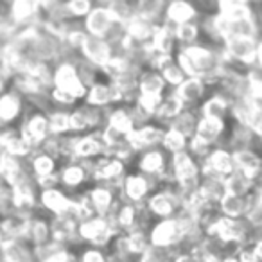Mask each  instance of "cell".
I'll list each match as a JSON object with an SVG mask.
<instances>
[{
	"instance_id": "41",
	"label": "cell",
	"mask_w": 262,
	"mask_h": 262,
	"mask_svg": "<svg viewBox=\"0 0 262 262\" xmlns=\"http://www.w3.org/2000/svg\"><path fill=\"white\" fill-rule=\"evenodd\" d=\"M187 144H189V140H187L180 131L172 129V127H167L160 146L164 147V151L171 153V157H172V155H178V153H182V151H187Z\"/></svg>"
},
{
	"instance_id": "34",
	"label": "cell",
	"mask_w": 262,
	"mask_h": 262,
	"mask_svg": "<svg viewBox=\"0 0 262 262\" xmlns=\"http://www.w3.org/2000/svg\"><path fill=\"white\" fill-rule=\"evenodd\" d=\"M29 165L31 171H33L34 178H43V176H52L58 174V160L52 158L51 155L43 153V151H38L33 157L29 158Z\"/></svg>"
},
{
	"instance_id": "50",
	"label": "cell",
	"mask_w": 262,
	"mask_h": 262,
	"mask_svg": "<svg viewBox=\"0 0 262 262\" xmlns=\"http://www.w3.org/2000/svg\"><path fill=\"white\" fill-rule=\"evenodd\" d=\"M8 79H9V74L6 72V69L2 67V63H0V94L4 92V88H6V83H8Z\"/></svg>"
},
{
	"instance_id": "31",
	"label": "cell",
	"mask_w": 262,
	"mask_h": 262,
	"mask_svg": "<svg viewBox=\"0 0 262 262\" xmlns=\"http://www.w3.org/2000/svg\"><path fill=\"white\" fill-rule=\"evenodd\" d=\"M217 208L223 217L244 219V215L248 212V196L241 198V196H232V194H225V198L217 203Z\"/></svg>"
},
{
	"instance_id": "38",
	"label": "cell",
	"mask_w": 262,
	"mask_h": 262,
	"mask_svg": "<svg viewBox=\"0 0 262 262\" xmlns=\"http://www.w3.org/2000/svg\"><path fill=\"white\" fill-rule=\"evenodd\" d=\"M217 15H221L223 18L230 20V22H235V20H244L253 16L251 8L246 2H219L217 4Z\"/></svg>"
},
{
	"instance_id": "2",
	"label": "cell",
	"mask_w": 262,
	"mask_h": 262,
	"mask_svg": "<svg viewBox=\"0 0 262 262\" xmlns=\"http://www.w3.org/2000/svg\"><path fill=\"white\" fill-rule=\"evenodd\" d=\"M65 94L72 95L74 99L86 97L88 86L83 83V79L77 74V69L72 61H61L54 67V86Z\"/></svg>"
},
{
	"instance_id": "17",
	"label": "cell",
	"mask_w": 262,
	"mask_h": 262,
	"mask_svg": "<svg viewBox=\"0 0 262 262\" xmlns=\"http://www.w3.org/2000/svg\"><path fill=\"white\" fill-rule=\"evenodd\" d=\"M33 214H22V212H13V214L2 217V233L4 241H26L29 232V221ZM2 241V243H4Z\"/></svg>"
},
{
	"instance_id": "1",
	"label": "cell",
	"mask_w": 262,
	"mask_h": 262,
	"mask_svg": "<svg viewBox=\"0 0 262 262\" xmlns=\"http://www.w3.org/2000/svg\"><path fill=\"white\" fill-rule=\"evenodd\" d=\"M257 51L258 40L253 38H230L223 43V54L226 61L248 67V69L257 65Z\"/></svg>"
},
{
	"instance_id": "26",
	"label": "cell",
	"mask_w": 262,
	"mask_h": 262,
	"mask_svg": "<svg viewBox=\"0 0 262 262\" xmlns=\"http://www.w3.org/2000/svg\"><path fill=\"white\" fill-rule=\"evenodd\" d=\"M2 251L6 262H36L34 250L27 241H4Z\"/></svg>"
},
{
	"instance_id": "15",
	"label": "cell",
	"mask_w": 262,
	"mask_h": 262,
	"mask_svg": "<svg viewBox=\"0 0 262 262\" xmlns=\"http://www.w3.org/2000/svg\"><path fill=\"white\" fill-rule=\"evenodd\" d=\"M79 223L72 217L70 214L65 215H52L51 217V232H52V241L63 244V246H72L74 241L79 239V232H77ZM83 243V241H81Z\"/></svg>"
},
{
	"instance_id": "3",
	"label": "cell",
	"mask_w": 262,
	"mask_h": 262,
	"mask_svg": "<svg viewBox=\"0 0 262 262\" xmlns=\"http://www.w3.org/2000/svg\"><path fill=\"white\" fill-rule=\"evenodd\" d=\"M182 230L176 221V217L171 219H160L157 221L149 230V243L151 246L164 248V250H180L182 246Z\"/></svg>"
},
{
	"instance_id": "20",
	"label": "cell",
	"mask_w": 262,
	"mask_h": 262,
	"mask_svg": "<svg viewBox=\"0 0 262 262\" xmlns=\"http://www.w3.org/2000/svg\"><path fill=\"white\" fill-rule=\"evenodd\" d=\"M176 94V97L183 102L185 108H192L198 102L203 99V95L207 94V83L203 79H198V77H187L178 88L172 90Z\"/></svg>"
},
{
	"instance_id": "12",
	"label": "cell",
	"mask_w": 262,
	"mask_h": 262,
	"mask_svg": "<svg viewBox=\"0 0 262 262\" xmlns=\"http://www.w3.org/2000/svg\"><path fill=\"white\" fill-rule=\"evenodd\" d=\"M232 157H233L235 171L248 176L255 185H257L258 182H262V155L258 153L255 147L233 151Z\"/></svg>"
},
{
	"instance_id": "8",
	"label": "cell",
	"mask_w": 262,
	"mask_h": 262,
	"mask_svg": "<svg viewBox=\"0 0 262 262\" xmlns=\"http://www.w3.org/2000/svg\"><path fill=\"white\" fill-rule=\"evenodd\" d=\"M165 129L158 124H144V126L137 127L131 135H127V144L135 153H144V151H151L157 146L162 144Z\"/></svg>"
},
{
	"instance_id": "51",
	"label": "cell",
	"mask_w": 262,
	"mask_h": 262,
	"mask_svg": "<svg viewBox=\"0 0 262 262\" xmlns=\"http://www.w3.org/2000/svg\"><path fill=\"white\" fill-rule=\"evenodd\" d=\"M262 70V40H258V51H257V65Z\"/></svg>"
},
{
	"instance_id": "42",
	"label": "cell",
	"mask_w": 262,
	"mask_h": 262,
	"mask_svg": "<svg viewBox=\"0 0 262 262\" xmlns=\"http://www.w3.org/2000/svg\"><path fill=\"white\" fill-rule=\"evenodd\" d=\"M200 26L194 22L182 24V26H174V36L178 45H182V49L196 45V41L200 40Z\"/></svg>"
},
{
	"instance_id": "45",
	"label": "cell",
	"mask_w": 262,
	"mask_h": 262,
	"mask_svg": "<svg viewBox=\"0 0 262 262\" xmlns=\"http://www.w3.org/2000/svg\"><path fill=\"white\" fill-rule=\"evenodd\" d=\"M15 212V200H13V187L0 178V217Z\"/></svg>"
},
{
	"instance_id": "23",
	"label": "cell",
	"mask_w": 262,
	"mask_h": 262,
	"mask_svg": "<svg viewBox=\"0 0 262 262\" xmlns=\"http://www.w3.org/2000/svg\"><path fill=\"white\" fill-rule=\"evenodd\" d=\"M226 131V120L219 119H207V117H200V122L196 127V135L198 139H201L203 142L214 146L215 142L221 140V137L225 135Z\"/></svg>"
},
{
	"instance_id": "21",
	"label": "cell",
	"mask_w": 262,
	"mask_h": 262,
	"mask_svg": "<svg viewBox=\"0 0 262 262\" xmlns=\"http://www.w3.org/2000/svg\"><path fill=\"white\" fill-rule=\"evenodd\" d=\"M200 115L207 117V119H219V120H226L232 115V106L230 101L225 95L217 94L210 95L208 99H205L200 104Z\"/></svg>"
},
{
	"instance_id": "29",
	"label": "cell",
	"mask_w": 262,
	"mask_h": 262,
	"mask_svg": "<svg viewBox=\"0 0 262 262\" xmlns=\"http://www.w3.org/2000/svg\"><path fill=\"white\" fill-rule=\"evenodd\" d=\"M198 192H200V196L203 198L205 201L217 205L219 201L225 198V194H226L225 180L217 178V176H203V174H201Z\"/></svg>"
},
{
	"instance_id": "46",
	"label": "cell",
	"mask_w": 262,
	"mask_h": 262,
	"mask_svg": "<svg viewBox=\"0 0 262 262\" xmlns=\"http://www.w3.org/2000/svg\"><path fill=\"white\" fill-rule=\"evenodd\" d=\"M162 99H164V95H139L135 104L153 119V117H157L158 110H160Z\"/></svg>"
},
{
	"instance_id": "47",
	"label": "cell",
	"mask_w": 262,
	"mask_h": 262,
	"mask_svg": "<svg viewBox=\"0 0 262 262\" xmlns=\"http://www.w3.org/2000/svg\"><path fill=\"white\" fill-rule=\"evenodd\" d=\"M67 11H69L70 18H86L90 15V11L94 9L90 0H70L65 4Z\"/></svg>"
},
{
	"instance_id": "49",
	"label": "cell",
	"mask_w": 262,
	"mask_h": 262,
	"mask_svg": "<svg viewBox=\"0 0 262 262\" xmlns=\"http://www.w3.org/2000/svg\"><path fill=\"white\" fill-rule=\"evenodd\" d=\"M172 262H198L196 258L192 257V255L189 253V251H183V253H178L174 257V260Z\"/></svg>"
},
{
	"instance_id": "53",
	"label": "cell",
	"mask_w": 262,
	"mask_h": 262,
	"mask_svg": "<svg viewBox=\"0 0 262 262\" xmlns=\"http://www.w3.org/2000/svg\"><path fill=\"white\" fill-rule=\"evenodd\" d=\"M221 262H239V260H237V257H235V255H232V257H226V258H223Z\"/></svg>"
},
{
	"instance_id": "13",
	"label": "cell",
	"mask_w": 262,
	"mask_h": 262,
	"mask_svg": "<svg viewBox=\"0 0 262 262\" xmlns=\"http://www.w3.org/2000/svg\"><path fill=\"white\" fill-rule=\"evenodd\" d=\"M81 56L88 63H92L94 67L102 70L113 59V51L112 45L106 40H102V38L86 36L83 47H81Z\"/></svg>"
},
{
	"instance_id": "30",
	"label": "cell",
	"mask_w": 262,
	"mask_h": 262,
	"mask_svg": "<svg viewBox=\"0 0 262 262\" xmlns=\"http://www.w3.org/2000/svg\"><path fill=\"white\" fill-rule=\"evenodd\" d=\"M27 243L33 248L41 246V244H47L52 241V232H51V221L43 217H38V215H31L29 221V232H27Z\"/></svg>"
},
{
	"instance_id": "7",
	"label": "cell",
	"mask_w": 262,
	"mask_h": 262,
	"mask_svg": "<svg viewBox=\"0 0 262 262\" xmlns=\"http://www.w3.org/2000/svg\"><path fill=\"white\" fill-rule=\"evenodd\" d=\"M146 208L153 217L160 219H171L182 210L178 198L167 189H160L157 192H153L146 200Z\"/></svg>"
},
{
	"instance_id": "22",
	"label": "cell",
	"mask_w": 262,
	"mask_h": 262,
	"mask_svg": "<svg viewBox=\"0 0 262 262\" xmlns=\"http://www.w3.org/2000/svg\"><path fill=\"white\" fill-rule=\"evenodd\" d=\"M196 16H198V11L190 2L176 0V2H171V4L165 6L164 22L171 24V26H182V24L194 22Z\"/></svg>"
},
{
	"instance_id": "39",
	"label": "cell",
	"mask_w": 262,
	"mask_h": 262,
	"mask_svg": "<svg viewBox=\"0 0 262 262\" xmlns=\"http://www.w3.org/2000/svg\"><path fill=\"white\" fill-rule=\"evenodd\" d=\"M127 243V250L133 257H142L147 250H149V232H144V230H131V232L124 233Z\"/></svg>"
},
{
	"instance_id": "9",
	"label": "cell",
	"mask_w": 262,
	"mask_h": 262,
	"mask_svg": "<svg viewBox=\"0 0 262 262\" xmlns=\"http://www.w3.org/2000/svg\"><path fill=\"white\" fill-rule=\"evenodd\" d=\"M84 101H86V104L92 106V108L106 110V108H110V106L122 102V95H120L119 88L115 86V83L101 79L88 88Z\"/></svg>"
},
{
	"instance_id": "37",
	"label": "cell",
	"mask_w": 262,
	"mask_h": 262,
	"mask_svg": "<svg viewBox=\"0 0 262 262\" xmlns=\"http://www.w3.org/2000/svg\"><path fill=\"white\" fill-rule=\"evenodd\" d=\"M26 171L27 167L24 160H18L11 155H0V178L8 182L9 185H13Z\"/></svg>"
},
{
	"instance_id": "27",
	"label": "cell",
	"mask_w": 262,
	"mask_h": 262,
	"mask_svg": "<svg viewBox=\"0 0 262 262\" xmlns=\"http://www.w3.org/2000/svg\"><path fill=\"white\" fill-rule=\"evenodd\" d=\"M167 84L158 70L146 69L139 76V95H165Z\"/></svg>"
},
{
	"instance_id": "35",
	"label": "cell",
	"mask_w": 262,
	"mask_h": 262,
	"mask_svg": "<svg viewBox=\"0 0 262 262\" xmlns=\"http://www.w3.org/2000/svg\"><path fill=\"white\" fill-rule=\"evenodd\" d=\"M185 110V106H183V102L180 101L178 97H176V94L174 92H169V94H165L164 95V99H162V104H160V110H158V113H157V117L155 119L157 120H160V122H164V124H171L172 120L176 119V117L180 115V113Z\"/></svg>"
},
{
	"instance_id": "28",
	"label": "cell",
	"mask_w": 262,
	"mask_h": 262,
	"mask_svg": "<svg viewBox=\"0 0 262 262\" xmlns=\"http://www.w3.org/2000/svg\"><path fill=\"white\" fill-rule=\"evenodd\" d=\"M88 180H90V172L84 169L81 162H70V164L63 165L59 171V183L69 187V189H77Z\"/></svg>"
},
{
	"instance_id": "52",
	"label": "cell",
	"mask_w": 262,
	"mask_h": 262,
	"mask_svg": "<svg viewBox=\"0 0 262 262\" xmlns=\"http://www.w3.org/2000/svg\"><path fill=\"white\" fill-rule=\"evenodd\" d=\"M255 196H257L258 201L262 203V182H258L257 185H255Z\"/></svg>"
},
{
	"instance_id": "24",
	"label": "cell",
	"mask_w": 262,
	"mask_h": 262,
	"mask_svg": "<svg viewBox=\"0 0 262 262\" xmlns=\"http://www.w3.org/2000/svg\"><path fill=\"white\" fill-rule=\"evenodd\" d=\"M106 126L119 131L120 135H124V137L131 135V133L137 129L135 120L131 117L129 108H126V106H117V108L110 110L108 117H106Z\"/></svg>"
},
{
	"instance_id": "19",
	"label": "cell",
	"mask_w": 262,
	"mask_h": 262,
	"mask_svg": "<svg viewBox=\"0 0 262 262\" xmlns=\"http://www.w3.org/2000/svg\"><path fill=\"white\" fill-rule=\"evenodd\" d=\"M40 205L52 215H65L72 210V198L59 189L40 190Z\"/></svg>"
},
{
	"instance_id": "48",
	"label": "cell",
	"mask_w": 262,
	"mask_h": 262,
	"mask_svg": "<svg viewBox=\"0 0 262 262\" xmlns=\"http://www.w3.org/2000/svg\"><path fill=\"white\" fill-rule=\"evenodd\" d=\"M77 258L79 262H108V253H104L99 248H86Z\"/></svg>"
},
{
	"instance_id": "43",
	"label": "cell",
	"mask_w": 262,
	"mask_h": 262,
	"mask_svg": "<svg viewBox=\"0 0 262 262\" xmlns=\"http://www.w3.org/2000/svg\"><path fill=\"white\" fill-rule=\"evenodd\" d=\"M158 72H160V76L164 77L165 84H167V86H172V90H174V88H178L180 84L187 79V76L183 74V70L180 69V65L176 63V58H172L171 61L165 63V65L162 67Z\"/></svg>"
},
{
	"instance_id": "33",
	"label": "cell",
	"mask_w": 262,
	"mask_h": 262,
	"mask_svg": "<svg viewBox=\"0 0 262 262\" xmlns=\"http://www.w3.org/2000/svg\"><path fill=\"white\" fill-rule=\"evenodd\" d=\"M22 112V101L16 92H8L0 95V127L13 122Z\"/></svg>"
},
{
	"instance_id": "11",
	"label": "cell",
	"mask_w": 262,
	"mask_h": 262,
	"mask_svg": "<svg viewBox=\"0 0 262 262\" xmlns=\"http://www.w3.org/2000/svg\"><path fill=\"white\" fill-rule=\"evenodd\" d=\"M115 26L117 22L113 20L112 13L108 11L106 6H95L90 11V15L84 18V31L88 36L102 38V40H106L112 34Z\"/></svg>"
},
{
	"instance_id": "14",
	"label": "cell",
	"mask_w": 262,
	"mask_h": 262,
	"mask_svg": "<svg viewBox=\"0 0 262 262\" xmlns=\"http://www.w3.org/2000/svg\"><path fill=\"white\" fill-rule=\"evenodd\" d=\"M104 153H106V146L99 133H88V135L76 137L74 162L97 160V158L104 157Z\"/></svg>"
},
{
	"instance_id": "54",
	"label": "cell",
	"mask_w": 262,
	"mask_h": 262,
	"mask_svg": "<svg viewBox=\"0 0 262 262\" xmlns=\"http://www.w3.org/2000/svg\"><path fill=\"white\" fill-rule=\"evenodd\" d=\"M4 241V233H2V217H0V243Z\"/></svg>"
},
{
	"instance_id": "25",
	"label": "cell",
	"mask_w": 262,
	"mask_h": 262,
	"mask_svg": "<svg viewBox=\"0 0 262 262\" xmlns=\"http://www.w3.org/2000/svg\"><path fill=\"white\" fill-rule=\"evenodd\" d=\"M176 45H178V41H176L174 36V26H171L167 22H162L157 27V31H155V36L151 40V47L157 52H160V54L172 56Z\"/></svg>"
},
{
	"instance_id": "4",
	"label": "cell",
	"mask_w": 262,
	"mask_h": 262,
	"mask_svg": "<svg viewBox=\"0 0 262 262\" xmlns=\"http://www.w3.org/2000/svg\"><path fill=\"white\" fill-rule=\"evenodd\" d=\"M77 232H79V239L83 243H90L92 248H99V250L110 246L112 241L115 239V233L110 228L108 221L104 217H97V215L88 221L79 223Z\"/></svg>"
},
{
	"instance_id": "40",
	"label": "cell",
	"mask_w": 262,
	"mask_h": 262,
	"mask_svg": "<svg viewBox=\"0 0 262 262\" xmlns=\"http://www.w3.org/2000/svg\"><path fill=\"white\" fill-rule=\"evenodd\" d=\"M49 117V127H51V135L63 137L70 133V112L65 110H52L47 113Z\"/></svg>"
},
{
	"instance_id": "44",
	"label": "cell",
	"mask_w": 262,
	"mask_h": 262,
	"mask_svg": "<svg viewBox=\"0 0 262 262\" xmlns=\"http://www.w3.org/2000/svg\"><path fill=\"white\" fill-rule=\"evenodd\" d=\"M106 8L112 13L113 20H115L117 24H120V26H124L127 20H131L135 16V4L131 6L129 2H124V0L110 2V4H106Z\"/></svg>"
},
{
	"instance_id": "16",
	"label": "cell",
	"mask_w": 262,
	"mask_h": 262,
	"mask_svg": "<svg viewBox=\"0 0 262 262\" xmlns=\"http://www.w3.org/2000/svg\"><path fill=\"white\" fill-rule=\"evenodd\" d=\"M115 192L117 190L108 185H95L90 190H86L88 200H90L92 208L97 217H108L110 212L115 208V205L119 203L115 201Z\"/></svg>"
},
{
	"instance_id": "10",
	"label": "cell",
	"mask_w": 262,
	"mask_h": 262,
	"mask_svg": "<svg viewBox=\"0 0 262 262\" xmlns=\"http://www.w3.org/2000/svg\"><path fill=\"white\" fill-rule=\"evenodd\" d=\"M151 183L149 178L144 174H126L120 185V198L122 201L133 205H142L151 196Z\"/></svg>"
},
{
	"instance_id": "36",
	"label": "cell",
	"mask_w": 262,
	"mask_h": 262,
	"mask_svg": "<svg viewBox=\"0 0 262 262\" xmlns=\"http://www.w3.org/2000/svg\"><path fill=\"white\" fill-rule=\"evenodd\" d=\"M225 190L226 194H232V196L246 198L255 190V183L248 176H244L243 172L233 171L232 174L225 178Z\"/></svg>"
},
{
	"instance_id": "5",
	"label": "cell",
	"mask_w": 262,
	"mask_h": 262,
	"mask_svg": "<svg viewBox=\"0 0 262 262\" xmlns=\"http://www.w3.org/2000/svg\"><path fill=\"white\" fill-rule=\"evenodd\" d=\"M20 137L34 149V153L41 149L45 140L51 137V127H49L47 113L38 112L26 119V122L20 126Z\"/></svg>"
},
{
	"instance_id": "18",
	"label": "cell",
	"mask_w": 262,
	"mask_h": 262,
	"mask_svg": "<svg viewBox=\"0 0 262 262\" xmlns=\"http://www.w3.org/2000/svg\"><path fill=\"white\" fill-rule=\"evenodd\" d=\"M139 171L144 176H151V178H162L167 171L169 160L165 158L164 151L160 149H151L144 151L139 157Z\"/></svg>"
},
{
	"instance_id": "32",
	"label": "cell",
	"mask_w": 262,
	"mask_h": 262,
	"mask_svg": "<svg viewBox=\"0 0 262 262\" xmlns=\"http://www.w3.org/2000/svg\"><path fill=\"white\" fill-rule=\"evenodd\" d=\"M198 113H200V110L196 112L194 108H185L171 124H169V127L180 131L187 140H190L194 135H196V127H198V122H200V117H201V115H198Z\"/></svg>"
},
{
	"instance_id": "6",
	"label": "cell",
	"mask_w": 262,
	"mask_h": 262,
	"mask_svg": "<svg viewBox=\"0 0 262 262\" xmlns=\"http://www.w3.org/2000/svg\"><path fill=\"white\" fill-rule=\"evenodd\" d=\"M200 169L203 176H217V178L225 180L226 176L235 171L232 151L225 146L214 147V149L210 151V155L200 164Z\"/></svg>"
}]
</instances>
